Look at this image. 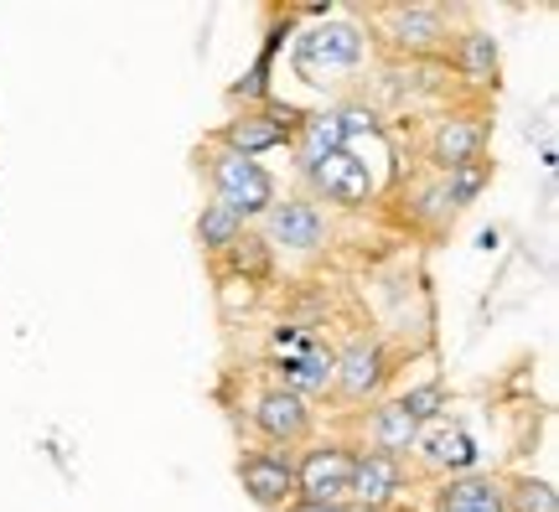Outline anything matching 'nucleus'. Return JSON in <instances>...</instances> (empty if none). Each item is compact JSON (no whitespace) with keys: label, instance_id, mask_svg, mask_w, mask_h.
Wrapping results in <instances>:
<instances>
[{"label":"nucleus","instance_id":"f257e3e1","mask_svg":"<svg viewBox=\"0 0 559 512\" xmlns=\"http://www.w3.org/2000/svg\"><path fill=\"white\" fill-rule=\"evenodd\" d=\"M207 177H213V192H218V207H228L234 217H264L275 207V181H270V171L260 160L218 151L213 166H207Z\"/></svg>","mask_w":559,"mask_h":512},{"label":"nucleus","instance_id":"f03ea898","mask_svg":"<svg viewBox=\"0 0 559 512\" xmlns=\"http://www.w3.org/2000/svg\"><path fill=\"white\" fill-rule=\"evenodd\" d=\"M362 62V32L358 26H342V21H326V26H311L300 32L296 41V68L311 83H321V73H347Z\"/></svg>","mask_w":559,"mask_h":512},{"label":"nucleus","instance_id":"7ed1b4c3","mask_svg":"<svg viewBox=\"0 0 559 512\" xmlns=\"http://www.w3.org/2000/svg\"><path fill=\"white\" fill-rule=\"evenodd\" d=\"M353 466H358V455L342 445L306 451V461L296 466V492H306V502L342 508V497H353Z\"/></svg>","mask_w":559,"mask_h":512},{"label":"nucleus","instance_id":"20e7f679","mask_svg":"<svg viewBox=\"0 0 559 512\" xmlns=\"http://www.w3.org/2000/svg\"><path fill=\"white\" fill-rule=\"evenodd\" d=\"M239 476H243V492L254 497L260 508H285L296 497V466H290V455H275V451L243 455Z\"/></svg>","mask_w":559,"mask_h":512},{"label":"nucleus","instance_id":"39448f33","mask_svg":"<svg viewBox=\"0 0 559 512\" xmlns=\"http://www.w3.org/2000/svg\"><path fill=\"white\" fill-rule=\"evenodd\" d=\"M264 228H270V243H285V249H300V254L326 243V217L311 202H275L264 213Z\"/></svg>","mask_w":559,"mask_h":512},{"label":"nucleus","instance_id":"423d86ee","mask_svg":"<svg viewBox=\"0 0 559 512\" xmlns=\"http://www.w3.org/2000/svg\"><path fill=\"white\" fill-rule=\"evenodd\" d=\"M311 181H317L332 202H347V207H362V202L373 198V177H368V166H362L353 151H337V156L317 160V166H311Z\"/></svg>","mask_w":559,"mask_h":512},{"label":"nucleus","instance_id":"0eeeda50","mask_svg":"<svg viewBox=\"0 0 559 512\" xmlns=\"http://www.w3.org/2000/svg\"><path fill=\"white\" fill-rule=\"evenodd\" d=\"M254 430H260L264 440H275V445L300 440V434L311 430V409H306V398L285 394V389H270V394L254 404Z\"/></svg>","mask_w":559,"mask_h":512},{"label":"nucleus","instance_id":"6e6552de","mask_svg":"<svg viewBox=\"0 0 559 512\" xmlns=\"http://www.w3.org/2000/svg\"><path fill=\"white\" fill-rule=\"evenodd\" d=\"M337 383L347 398H368V394H379V383H383V353H379V342H353L347 353L337 357Z\"/></svg>","mask_w":559,"mask_h":512},{"label":"nucleus","instance_id":"1a4fd4ad","mask_svg":"<svg viewBox=\"0 0 559 512\" xmlns=\"http://www.w3.org/2000/svg\"><path fill=\"white\" fill-rule=\"evenodd\" d=\"M400 487H404V461H394V455L373 451L353 466V497H358L362 508H383Z\"/></svg>","mask_w":559,"mask_h":512},{"label":"nucleus","instance_id":"9d476101","mask_svg":"<svg viewBox=\"0 0 559 512\" xmlns=\"http://www.w3.org/2000/svg\"><path fill=\"white\" fill-rule=\"evenodd\" d=\"M332 378H337V357L326 353V347H306L300 357H285L280 362V383H285V394H326L332 389Z\"/></svg>","mask_w":559,"mask_h":512},{"label":"nucleus","instance_id":"9b49d317","mask_svg":"<svg viewBox=\"0 0 559 512\" xmlns=\"http://www.w3.org/2000/svg\"><path fill=\"white\" fill-rule=\"evenodd\" d=\"M389 37L409 47V52H430L445 41V16L440 11H425V5H404V11H389Z\"/></svg>","mask_w":559,"mask_h":512},{"label":"nucleus","instance_id":"f8f14e48","mask_svg":"<svg viewBox=\"0 0 559 512\" xmlns=\"http://www.w3.org/2000/svg\"><path fill=\"white\" fill-rule=\"evenodd\" d=\"M440 512H508V497H502L498 481L487 476H456L445 492L436 497Z\"/></svg>","mask_w":559,"mask_h":512},{"label":"nucleus","instance_id":"ddd939ff","mask_svg":"<svg viewBox=\"0 0 559 512\" xmlns=\"http://www.w3.org/2000/svg\"><path fill=\"white\" fill-rule=\"evenodd\" d=\"M285 130H280L275 119H264V115H243V119H234L228 130H223V151H234V156H243V160H254V156H264V151H275V145H285Z\"/></svg>","mask_w":559,"mask_h":512},{"label":"nucleus","instance_id":"4468645a","mask_svg":"<svg viewBox=\"0 0 559 512\" xmlns=\"http://www.w3.org/2000/svg\"><path fill=\"white\" fill-rule=\"evenodd\" d=\"M337 151H342V130H337V119H332V115H306V119H300L296 156H300V166H306V171H311L317 160L337 156Z\"/></svg>","mask_w":559,"mask_h":512},{"label":"nucleus","instance_id":"2eb2a0df","mask_svg":"<svg viewBox=\"0 0 559 512\" xmlns=\"http://www.w3.org/2000/svg\"><path fill=\"white\" fill-rule=\"evenodd\" d=\"M419 425L404 414V404H383L379 414H373V445H379V455H394L400 461L409 445H415Z\"/></svg>","mask_w":559,"mask_h":512},{"label":"nucleus","instance_id":"dca6fc26","mask_svg":"<svg viewBox=\"0 0 559 512\" xmlns=\"http://www.w3.org/2000/svg\"><path fill=\"white\" fill-rule=\"evenodd\" d=\"M477 145H481L477 124H472V119H451V124L436 135V160L445 166V171H456V166H466V160H477Z\"/></svg>","mask_w":559,"mask_h":512},{"label":"nucleus","instance_id":"f3484780","mask_svg":"<svg viewBox=\"0 0 559 512\" xmlns=\"http://www.w3.org/2000/svg\"><path fill=\"white\" fill-rule=\"evenodd\" d=\"M425 461L440 466V472H472V466H477V440L466 430H440L436 440H430Z\"/></svg>","mask_w":559,"mask_h":512},{"label":"nucleus","instance_id":"a211bd4d","mask_svg":"<svg viewBox=\"0 0 559 512\" xmlns=\"http://www.w3.org/2000/svg\"><path fill=\"white\" fill-rule=\"evenodd\" d=\"M198 238H202V249L207 254H223V249H234L243 238V217H234L228 207H202V217H198Z\"/></svg>","mask_w":559,"mask_h":512},{"label":"nucleus","instance_id":"6ab92c4d","mask_svg":"<svg viewBox=\"0 0 559 512\" xmlns=\"http://www.w3.org/2000/svg\"><path fill=\"white\" fill-rule=\"evenodd\" d=\"M461 68H466L472 83H487L492 68H498V41L487 37V32H466L461 37Z\"/></svg>","mask_w":559,"mask_h":512},{"label":"nucleus","instance_id":"aec40b11","mask_svg":"<svg viewBox=\"0 0 559 512\" xmlns=\"http://www.w3.org/2000/svg\"><path fill=\"white\" fill-rule=\"evenodd\" d=\"M481 181H487V160H466V166H456V171H445V202L456 207V202H472L481 192Z\"/></svg>","mask_w":559,"mask_h":512},{"label":"nucleus","instance_id":"412c9836","mask_svg":"<svg viewBox=\"0 0 559 512\" xmlns=\"http://www.w3.org/2000/svg\"><path fill=\"white\" fill-rule=\"evenodd\" d=\"M508 497V512H559V497L549 481H519Z\"/></svg>","mask_w":559,"mask_h":512},{"label":"nucleus","instance_id":"4be33fe9","mask_svg":"<svg viewBox=\"0 0 559 512\" xmlns=\"http://www.w3.org/2000/svg\"><path fill=\"white\" fill-rule=\"evenodd\" d=\"M275 47H280V32H275V41L260 52V62L249 68V79H239V88H234L239 99H264V94H270V62H275Z\"/></svg>","mask_w":559,"mask_h":512},{"label":"nucleus","instance_id":"5701e85b","mask_svg":"<svg viewBox=\"0 0 559 512\" xmlns=\"http://www.w3.org/2000/svg\"><path fill=\"white\" fill-rule=\"evenodd\" d=\"M440 398H445V394H440L436 383H425V389H409V394H404L400 404H404V414H409V419L419 425V419H430V414H440Z\"/></svg>","mask_w":559,"mask_h":512},{"label":"nucleus","instance_id":"b1692460","mask_svg":"<svg viewBox=\"0 0 559 512\" xmlns=\"http://www.w3.org/2000/svg\"><path fill=\"white\" fill-rule=\"evenodd\" d=\"M290 512H347V508H326V502H296Z\"/></svg>","mask_w":559,"mask_h":512}]
</instances>
